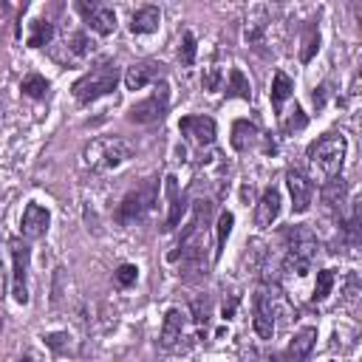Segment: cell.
<instances>
[{"label": "cell", "mask_w": 362, "mask_h": 362, "mask_svg": "<svg viewBox=\"0 0 362 362\" xmlns=\"http://www.w3.org/2000/svg\"><path fill=\"white\" fill-rule=\"evenodd\" d=\"M133 156V147L130 141L119 139V136H102V139H90L82 150V158H85V167L93 170V173H107V170H116L122 167L127 158Z\"/></svg>", "instance_id": "1"}, {"label": "cell", "mask_w": 362, "mask_h": 362, "mask_svg": "<svg viewBox=\"0 0 362 362\" xmlns=\"http://www.w3.org/2000/svg\"><path fill=\"white\" fill-rule=\"evenodd\" d=\"M345 150H348V144H345L342 133H325L308 147V161L322 178H334V175H339V170L345 164Z\"/></svg>", "instance_id": "2"}, {"label": "cell", "mask_w": 362, "mask_h": 362, "mask_svg": "<svg viewBox=\"0 0 362 362\" xmlns=\"http://www.w3.org/2000/svg\"><path fill=\"white\" fill-rule=\"evenodd\" d=\"M116 82H119V65L116 62H99L96 68H90L82 79L74 82V96L79 105H90L96 102L99 96H107L116 90Z\"/></svg>", "instance_id": "3"}, {"label": "cell", "mask_w": 362, "mask_h": 362, "mask_svg": "<svg viewBox=\"0 0 362 362\" xmlns=\"http://www.w3.org/2000/svg\"><path fill=\"white\" fill-rule=\"evenodd\" d=\"M314 255H317V238L305 226H291L288 229V252H286L283 269L286 272H297L303 277V274H308V269L314 263Z\"/></svg>", "instance_id": "4"}, {"label": "cell", "mask_w": 362, "mask_h": 362, "mask_svg": "<svg viewBox=\"0 0 362 362\" xmlns=\"http://www.w3.org/2000/svg\"><path fill=\"white\" fill-rule=\"evenodd\" d=\"M156 198H158V192H156V178H147L141 187L130 189V192L122 198V204H119V212H116L119 223H124V226H133V223H139V221H141V218H144V215L153 209Z\"/></svg>", "instance_id": "5"}, {"label": "cell", "mask_w": 362, "mask_h": 362, "mask_svg": "<svg viewBox=\"0 0 362 362\" xmlns=\"http://www.w3.org/2000/svg\"><path fill=\"white\" fill-rule=\"evenodd\" d=\"M167 107H170V85L161 79V82L156 85L153 96L136 102V105L127 110V119H130L133 124H153V122H161V119H164Z\"/></svg>", "instance_id": "6"}, {"label": "cell", "mask_w": 362, "mask_h": 362, "mask_svg": "<svg viewBox=\"0 0 362 362\" xmlns=\"http://www.w3.org/2000/svg\"><path fill=\"white\" fill-rule=\"evenodd\" d=\"M11 260H14V280H11V294L20 305L28 303V246L23 240L11 243Z\"/></svg>", "instance_id": "7"}, {"label": "cell", "mask_w": 362, "mask_h": 362, "mask_svg": "<svg viewBox=\"0 0 362 362\" xmlns=\"http://www.w3.org/2000/svg\"><path fill=\"white\" fill-rule=\"evenodd\" d=\"M286 184H288V192H291V206H294V212H297V215L308 212V206H311V201H314V181H311L303 170L291 167V170L286 173Z\"/></svg>", "instance_id": "8"}, {"label": "cell", "mask_w": 362, "mask_h": 362, "mask_svg": "<svg viewBox=\"0 0 362 362\" xmlns=\"http://www.w3.org/2000/svg\"><path fill=\"white\" fill-rule=\"evenodd\" d=\"M178 130H181L192 144H198V147H209V144L215 141V133H218L215 122H212L209 116H204V113L184 116V119L178 122Z\"/></svg>", "instance_id": "9"}, {"label": "cell", "mask_w": 362, "mask_h": 362, "mask_svg": "<svg viewBox=\"0 0 362 362\" xmlns=\"http://www.w3.org/2000/svg\"><path fill=\"white\" fill-rule=\"evenodd\" d=\"M48 223H51V212L40 204H28L23 209V221H20V232L25 240H37L48 232Z\"/></svg>", "instance_id": "10"}, {"label": "cell", "mask_w": 362, "mask_h": 362, "mask_svg": "<svg viewBox=\"0 0 362 362\" xmlns=\"http://www.w3.org/2000/svg\"><path fill=\"white\" fill-rule=\"evenodd\" d=\"M79 11L85 14V23L96 31V34H113L116 31V11L110 6L102 3H79Z\"/></svg>", "instance_id": "11"}, {"label": "cell", "mask_w": 362, "mask_h": 362, "mask_svg": "<svg viewBox=\"0 0 362 362\" xmlns=\"http://www.w3.org/2000/svg\"><path fill=\"white\" fill-rule=\"evenodd\" d=\"M280 215V192L274 187L263 189L257 204H255V226L257 229H269Z\"/></svg>", "instance_id": "12"}, {"label": "cell", "mask_w": 362, "mask_h": 362, "mask_svg": "<svg viewBox=\"0 0 362 362\" xmlns=\"http://www.w3.org/2000/svg\"><path fill=\"white\" fill-rule=\"evenodd\" d=\"M184 337H187V314L181 308H170L161 322V345L175 348V345H181Z\"/></svg>", "instance_id": "13"}, {"label": "cell", "mask_w": 362, "mask_h": 362, "mask_svg": "<svg viewBox=\"0 0 362 362\" xmlns=\"http://www.w3.org/2000/svg\"><path fill=\"white\" fill-rule=\"evenodd\" d=\"M161 62H153V59H144V62H136V65H130L127 68V74H124V85H127V90H141L144 85H150V82H156L158 76H161Z\"/></svg>", "instance_id": "14"}, {"label": "cell", "mask_w": 362, "mask_h": 362, "mask_svg": "<svg viewBox=\"0 0 362 362\" xmlns=\"http://www.w3.org/2000/svg\"><path fill=\"white\" fill-rule=\"evenodd\" d=\"M90 54H93V42H90L88 34L79 31V34H71V37L65 40L62 54H57V59H59V62H71V65H76V62H85Z\"/></svg>", "instance_id": "15"}, {"label": "cell", "mask_w": 362, "mask_h": 362, "mask_svg": "<svg viewBox=\"0 0 362 362\" xmlns=\"http://www.w3.org/2000/svg\"><path fill=\"white\" fill-rule=\"evenodd\" d=\"M158 23H161L158 6H141L130 17V31L133 34H153V31H158Z\"/></svg>", "instance_id": "16"}, {"label": "cell", "mask_w": 362, "mask_h": 362, "mask_svg": "<svg viewBox=\"0 0 362 362\" xmlns=\"http://www.w3.org/2000/svg\"><path fill=\"white\" fill-rule=\"evenodd\" d=\"M263 297H266V303H269V311H272V317H274V325H277V322H291L294 308H291V303L286 300V294H283L277 286H269V288L263 291Z\"/></svg>", "instance_id": "17"}, {"label": "cell", "mask_w": 362, "mask_h": 362, "mask_svg": "<svg viewBox=\"0 0 362 362\" xmlns=\"http://www.w3.org/2000/svg\"><path fill=\"white\" fill-rule=\"evenodd\" d=\"M164 181H167L164 187H167V198H170V215H167V226H164V229H175L178 221H181V215H184V209H187V201H184V195L178 192L175 175H167Z\"/></svg>", "instance_id": "18"}, {"label": "cell", "mask_w": 362, "mask_h": 362, "mask_svg": "<svg viewBox=\"0 0 362 362\" xmlns=\"http://www.w3.org/2000/svg\"><path fill=\"white\" fill-rule=\"evenodd\" d=\"M314 342H317V328H314V325H305V328H300V331L294 334L291 345H288V356H291L294 362H303V359L311 354Z\"/></svg>", "instance_id": "19"}, {"label": "cell", "mask_w": 362, "mask_h": 362, "mask_svg": "<svg viewBox=\"0 0 362 362\" xmlns=\"http://www.w3.org/2000/svg\"><path fill=\"white\" fill-rule=\"evenodd\" d=\"M257 139H260V133H257V127H255L249 119H238V122L232 124V147H235V150L243 153V150L255 147Z\"/></svg>", "instance_id": "20"}, {"label": "cell", "mask_w": 362, "mask_h": 362, "mask_svg": "<svg viewBox=\"0 0 362 362\" xmlns=\"http://www.w3.org/2000/svg\"><path fill=\"white\" fill-rule=\"evenodd\" d=\"M274 328H277V325H274V317H272L269 303H266V297H263V291H260L257 300H255V331H257L260 339H272Z\"/></svg>", "instance_id": "21"}, {"label": "cell", "mask_w": 362, "mask_h": 362, "mask_svg": "<svg viewBox=\"0 0 362 362\" xmlns=\"http://www.w3.org/2000/svg\"><path fill=\"white\" fill-rule=\"evenodd\" d=\"M266 23H269V8H266V6L252 8L249 17H246V25H243L246 42H260V37H263V31H266Z\"/></svg>", "instance_id": "22"}, {"label": "cell", "mask_w": 362, "mask_h": 362, "mask_svg": "<svg viewBox=\"0 0 362 362\" xmlns=\"http://www.w3.org/2000/svg\"><path fill=\"white\" fill-rule=\"evenodd\" d=\"M322 204H328L331 209H339L342 201H345V178L342 175H334V178H325L322 181Z\"/></svg>", "instance_id": "23"}, {"label": "cell", "mask_w": 362, "mask_h": 362, "mask_svg": "<svg viewBox=\"0 0 362 362\" xmlns=\"http://www.w3.org/2000/svg\"><path fill=\"white\" fill-rule=\"evenodd\" d=\"M291 93H294V82H291L283 71H277V74H274V79H272V105L280 110V105H283Z\"/></svg>", "instance_id": "24"}, {"label": "cell", "mask_w": 362, "mask_h": 362, "mask_svg": "<svg viewBox=\"0 0 362 362\" xmlns=\"http://www.w3.org/2000/svg\"><path fill=\"white\" fill-rule=\"evenodd\" d=\"M51 37H54V25H51L48 20H34V23H31V34H28V45H31V48L48 45Z\"/></svg>", "instance_id": "25"}, {"label": "cell", "mask_w": 362, "mask_h": 362, "mask_svg": "<svg viewBox=\"0 0 362 362\" xmlns=\"http://www.w3.org/2000/svg\"><path fill=\"white\" fill-rule=\"evenodd\" d=\"M226 93H229V96H240V99H252V88H249V79L243 76V71H240V68H232V71H229Z\"/></svg>", "instance_id": "26"}, {"label": "cell", "mask_w": 362, "mask_h": 362, "mask_svg": "<svg viewBox=\"0 0 362 362\" xmlns=\"http://www.w3.org/2000/svg\"><path fill=\"white\" fill-rule=\"evenodd\" d=\"M20 90H23L25 96H31V99H42V96L48 93V82H45V76H40V74H28V76H23Z\"/></svg>", "instance_id": "27"}, {"label": "cell", "mask_w": 362, "mask_h": 362, "mask_svg": "<svg viewBox=\"0 0 362 362\" xmlns=\"http://www.w3.org/2000/svg\"><path fill=\"white\" fill-rule=\"evenodd\" d=\"M232 226H235V215H232V212H221V215H218V249H215V257H218L221 249L226 246V238L232 235Z\"/></svg>", "instance_id": "28"}, {"label": "cell", "mask_w": 362, "mask_h": 362, "mask_svg": "<svg viewBox=\"0 0 362 362\" xmlns=\"http://www.w3.org/2000/svg\"><path fill=\"white\" fill-rule=\"evenodd\" d=\"M334 288V272L331 269H320L317 272V283H314V300H325Z\"/></svg>", "instance_id": "29"}, {"label": "cell", "mask_w": 362, "mask_h": 362, "mask_svg": "<svg viewBox=\"0 0 362 362\" xmlns=\"http://www.w3.org/2000/svg\"><path fill=\"white\" fill-rule=\"evenodd\" d=\"M178 59H181V65H192L195 62V34L192 31H184L181 48H178Z\"/></svg>", "instance_id": "30"}, {"label": "cell", "mask_w": 362, "mask_h": 362, "mask_svg": "<svg viewBox=\"0 0 362 362\" xmlns=\"http://www.w3.org/2000/svg\"><path fill=\"white\" fill-rule=\"evenodd\" d=\"M201 85L206 88V90H221V85H223V68L221 65H209L206 71H204V79H201Z\"/></svg>", "instance_id": "31"}, {"label": "cell", "mask_w": 362, "mask_h": 362, "mask_svg": "<svg viewBox=\"0 0 362 362\" xmlns=\"http://www.w3.org/2000/svg\"><path fill=\"white\" fill-rule=\"evenodd\" d=\"M136 277H139V269H136L133 263H122V266L116 269V283H119L122 288L133 286V283H136Z\"/></svg>", "instance_id": "32"}, {"label": "cell", "mask_w": 362, "mask_h": 362, "mask_svg": "<svg viewBox=\"0 0 362 362\" xmlns=\"http://www.w3.org/2000/svg\"><path fill=\"white\" fill-rule=\"evenodd\" d=\"M303 45H305V48H303V59L308 62V59L314 57V51L320 48V31H317V25H311V28L305 31V40H303Z\"/></svg>", "instance_id": "33"}, {"label": "cell", "mask_w": 362, "mask_h": 362, "mask_svg": "<svg viewBox=\"0 0 362 362\" xmlns=\"http://www.w3.org/2000/svg\"><path fill=\"white\" fill-rule=\"evenodd\" d=\"M305 122H308V119H305V113L300 110V105H294V110H291V113H288V119L283 122V130H286V133L303 130V127H305Z\"/></svg>", "instance_id": "34"}, {"label": "cell", "mask_w": 362, "mask_h": 362, "mask_svg": "<svg viewBox=\"0 0 362 362\" xmlns=\"http://www.w3.org/2000/svg\"><path fill=\"white\" fill-rule=\"evenodd\" d=\"M45 345H48L51 351H59V354H62V351H68L71 337H68L65 331H57V334H48V337H45Z\"/></svg>", "instance_id": "35"}, {"label": "cell", "mask_w": 362, "mask_h": 362, "mask_svg": "<svg viewBox=\"0 0 362 362\" xmlns=\"http://www.w3.org/2000/svg\"><path fill=\"white\" fill-rule=\"evenodd\" d=\"M322 99H325V88H317V93H314V105L322 107Z\"/></svg>", "instance_id": "36"}, {"label": "cell", "mask_w": 362, "mask_h": 362, "mask_svg": "<svg viewBox=\"0 0 362 362\" xmlns=\"http://www.w3.org/2000/svg\"><path fill=\"white\" fill-rule=\"evenodd\" d=\"M3 286H6V266H3V257H0V300H3Z\"/></svg>", "instance_id": "37"}, {"label": "cell", "mask_w": 362, "mask_h": 362, "mask_svg": "<svg viewBox=\"0 0 362 362\" xmlns=\"http://www.w3.org/2000/svg\"><path fill=\"white\" fill-rule=\"evenodd\" d=\"M6 14H8V6L0 0V28H3V20H6Z\"/></svg>", "instance_id": "38"}, {"label": "cell", "mask_w": 362, "mask_h": 362, "mask_svg": "<svg viewBox=\"0 0 362 362\" xmlns=\"http://www.w3.org/2000/svg\"><path fill=\"white\" fill-rule=\"evenodd\" d=\"M20 362H42V359H40V356H34V354H25Z\"/></svg>", "instance_id": "39"}, {"label": "cell", "mask_w": 362, "mask_h": 362, "mask_svg": "<svg viewBox=\"0 0 362 362\" xmlns=\"http://www.w3.org/2000/svg\"><path fill=\"white\" fill-rule=\"evenodd\" d=\"M0 328H3V322H0Z\"/></svg>", "instance_id": "40"}]
</instances>
